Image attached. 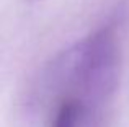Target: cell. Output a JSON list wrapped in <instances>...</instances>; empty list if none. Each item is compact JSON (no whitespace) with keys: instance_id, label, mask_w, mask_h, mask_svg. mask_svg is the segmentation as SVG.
I'll list each match as a JSON object with an SVG mask.
<instances>
[{"instance_id":"1","label":"cell","mask_w":129,"mask_h":127,"mask_svg":"<svg viewBox=\"0 0 129 127\" xmlns=\"http://www.w3.org/2000/svg\"><path fill=\"white\" fill-rule=\"evenodd\" d=\"M79 104L74 101H67L59 108L56 114V119L52 122V127H77L79 122Z\"/></svg>"}]
</instances>
